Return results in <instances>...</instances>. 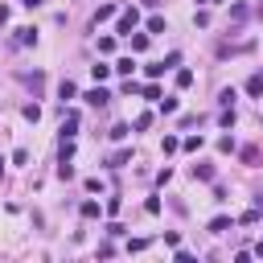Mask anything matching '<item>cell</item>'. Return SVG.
<instances>
[{
	"label": "cell",
	"instance_id": "6da1fadb",
	"mask_svg": "<svg viewBox=\"0 0 263 263\" xmlns=\"http://www.w3.org/2000/svg\"><path fill=\"white\" fill-rule=\"evenodd\" d=\"M140 25V8H123L119 13V29L116 33H123V37H132V29Z\"/></svg>",
	"mask_w": 263,
	"mask_h": 263
},
{
	"label": "cell",
	"instance_id": "7a4b0ae2",
	"mask_svg": "<svg viewBox=\"0 0 263 263\" xmlns=\"http://www.w3.org/2000/svg\"><path fill=\"white\" fill-rule=\"evenodd\" d=\"M231 226H234L231 214H218V218H210V234H222V231H231Z\"/></svg>",
	"mask_w": 263,
	"mask_h": 263
},
{
	"label": "cell",
	"instance_id": "3957f363",
	"mask_svg": "<svg viewBox=\"0 0 263 263\" xmlns=\"http://www.w3.org/2000/svg\"><path fill=\"white\" fill-rule=\"evenodd\" d=\"M87 103H90V107H103V103H107L111 95H107V90H103V87H95V90H87V95H83Z\"/></svg>",
	"mask_w": 263,
	"mask_h": 263
},
{
	"label": "cell",
	"instance_id": "277c9868",
	"mask_svg": "<svg viewBox=\"0 0 263 263\" xmlns=\"http://www.w3.org/2000/svg\"><path fill=\"white\" fill-rule=\"evenodd\" d=\"M33 41H37V29H33V25H21V29H17V45H33Z\"/></svg>",
	"mask_w": 263,
	"mask_h": 263
},
{
	"label": "cell",
	"instance_id": "5b68a950",
	"mask_svg": "<svg viewBox=\"0 0 263 263\" xmlns=\"http://www.w3.org/2000/svg\"><path fill=\"white\" fill-rule=\"evenodd\" d=\"M111 70H116V66H103V62H95V66H90V74H95V83H107V78H111Z\"/></svg>",
	"mask_w": 263,
	"mask_h": 263
},
{
	"label": "cell",
	"instance_id": "8992f818",
	"mask_svg": "<svg viewBox=\"0 0 263 263\" xmlns=\"http://www.w3.org/2000/svg\"><path fill=\"white\" fill-rule=\"evenodd\" d=\"M128 161H132V148H119V152L111 156L107 165H111V169H123V165H128Z\"/></svg>",
	"mask_w": 263,
	"mask_h": 263
},
{
	"label": "cell",
	"instance_id": "52a82bcc",
	"mask_svg": "<svg viewBox=\"0 0 263 263\" xmlns=\"http://www.w3.org/2000/svg\"><path fill=\"white\" fill-rule=\"evenodd\" d=\"M181 148H185V152H202V148H205V136H189V140H181Z\"/></svg>",
	"mask_w": 263,
	"mask_h": 263
},
{
	"label": "cell",
	"instance_id": "ba28073f",
	"mask_svg": "<svg viewBox=\"0 0 263 263\" xmlns=\"http://www.w3.org/2000/svg\"><path fill=\"white\" fill-rule=\"evenodd\" d=\"M99 214H103V205H99L95 198H87V202H83V218H99Z\"/></svg>",
	"mask_w": 263,
	"mask_h": 263
},
{
	"label": "cell",
	"instance_id": "9c48e42d",
	"mask_svg": "<svg viewBox=\"0 0 263 263\" xmlns=\"http://www.w3.org/2000/svg\"><path fill=\"white\" fill-rule=\"evenodd\" d=\"M78 95V90H74V83H70V78H62V83H58V99L66 103V99H74Z\"/></svg>",
	"mask_w": 263,
	"mask_h": 263
},
{
	"label": "cell",
	"instance_id": "30bf717a",
	"mask_svg": "<svg viewBox=\"0 0 263 263\" xmlns=\"http://www.w3.org/2000/svg\"><path fill=\"white\" fill-rule=\"evenodd\" d=\"M21 116H25L29 123H37V119H41V107H37V103H25V107H21Z\"/></svg>",
	"mask_w": 263,
	"mask_h": 263
},
{
	"label": "cell",
	"instance_id": "8fae6325",
	"mask_svg": "<svg viewBox=\"0 0 263 263\" xmlns=\"http://www.w3.org/2000/svg\"><path fill=\"white\" fill-rule=\"evenodd\" d=\"M247 95H263V74H251L247 78Z\"/></svg>",
	"mask_w": 263,
	"mask_h": 263
},
{
	"label": "cell",
	"instance_id": "7c38bea8",
	"mask_svg": "<svg viewBox=\"0 0 263 263\" xmlns=\"http://www.w3.org/2000/svg\"><path fill=\"white\" fill-rule=\"evenodd\" d=\"M193 177L198 181H214V165H193Z\"/></svg>",
	"mask_w": 263,
	"mask_h": 263
},
{
	"label": "cell",
	"instance_id": "4fadbf2b",
	"mask_svg": "<svg viewBox=\"0 0 263 263\" xmlns=\"http://www.w3.org/2000/svg\"><path fill=\"white\" fill-rule=\"evenodd\" d=\"M132 70H136V62H132V58H119V62H116V74H123V78H132Z\"/></svg>",
	"mask_w": 263,
	"mask_h": 263
},
{
	"label": "cell",
	"instance_id": "5bb4252c",
	"mask_svg": "<svg viewBox=\"0 0 263 263\" xmlns=\"http://www.w3.org/2000/svg\"><path fill=\"white\" fill-rule=\"evenodd\" d=\"M140 95H144V99H152V103H161V87L148 83V87H140Z\"/></svg>",
	"mask_w": 263,
	"mask_h": 263
},
{
	"label": "cell",
	"instance_id": "9a60e30c",
	"mask_svg": "<svg viewBox=\"0 0 263 263\" xmlns=\"http://www.w3.org/2000/svg\"><path fill=\"white\" fill-rule=\"evenodd\" d=\"M111 17H116V4H99V13H95V25H99V21H111Z\"/></svg>",
	"mask_w": 263,
	"mask_h": 263
},
{
	"label": "cell",
	"instance_id": "2e32d148",
	"mask_svg": "<svg viewBox=\"0 0 263 263\" xmlns=\"http://www.w3.org/2000/svg\"><path fill=\"white\" fill-rule=\"evenodd\" d=\"M161 111H165V116H173V111H177V95H161Z\"/></svg>",
	"mask_w": 263,
	"mask_h": 263
},
{
	"label": "cell",
	"instance_id": "e0dca14e",
	"mask_svg": "<svg viewBox=\"0 0 263 263\" xmlns=\"http://www.w3.org/2000/svg\"><path fill=\"white\" fill-rule=\"evenodd\" d=\"M152 33H165V17H148V37Z\"/></svg>",
	"mask_w": 263,
	"mask_h": 263
},
{
	"label": "cell",
	"instance_id": "ac0fdd59",
	"mask_svg": "<svg viewBox=\"0 0 263 263\" xmlns=\"http://www.w3.org/2000/svg\"><path fill=\"white\" fill-rule=\"evenodd\" d=\"M152 128V111H144V116H136V132H148Z\"/></svg>",
	"mask_w": 263,
	"mask_h": 263
},
{
	"label": "cell",
	"instance_id": "d6986e66",
	"mask_svg": "<svg viewBox=\"0 0 263 263\" xmlns=\"http://www.w3.org/2000/svg\"><path fill=\"white\" fill-rule=\"evenodd\" d=\"M128 132H132V128H128V123H116V128H111L107 136H111V140H128Z\"/></svg>",
	"mask_w": 263,
	"mask_h": 263
},
{
	"label": "cell",
	"instance_id": "ffe728a7",
	"mask_svg": "<svg viewBox=\"0 0 263 263\" xmlns=\"http://www.w3.org/2000/svg\"><path fill=\"white\" fill-rule=\"evenodd\" d=\"M132 50H136V54L148 50V33H132Z\"/></svg>",
	"mask_w": 263,
	"mask_h": 263
},
{
	"label": "cell",
	"instance_id": "44dd1931",
	"mask_svg": "<svg viewBox=\"0 0 263 263\" xmlns=\"http://www.w3.org/2000/svg\"><path fill=\"white\" fill-rule=\"evenodd\" d=\"M165 70H169V66H165V62H152V66H144V74H148V78H161Z\"/></svg>",
	"mask_w": 263,
	"mask_h": 263
},
{
	"label": "cell",
	"instance_id": "7402d4cb",
	"mask_svg": "<svg viewBox=\"0 0 263 263\" xmlns=\"http://www.w3.org/2000/svg\"><path fill=\"white\" fill-rule=\"evenodd\" d=\"M247 13H251L247 4H231V21H247Z\"/></svg>",
	"mask_w": 263,
	"mask_h": 263
},
{
	"label": "cell",
	"instance_id": "603a6c76",
	"mask_svg": "<svg viewBox=\"0 0 263 263\" xmlns=\"http://www.w3.org/2000/svg\"><path fill=\"white\" fill-rule=\"evenodd\" d=\"M218 123H222V128H231V123H234V107H222V116H218Z\"/></svg>",
	"mask_w": 263,
	"mask_h": 263
},
{
	"label": "cell",
	"instance_id": "cb8c5ba5",
	"mask_svg": "<svg viewBox=\"0 0 263 263\" xmlns=\"http://www.w3.org/2000/svg\"><path fill=\"white\" fill-rule=\"evenodd\" d=\"M177 87H193V70H177Z\"/></svg>",
	"mask_w": 263,
	"mask_h": 263
},
{
	"label": "cell",
	"instance_id": "d4e9b609",
	"mask_svg": "<svg viewBox=\"0 0 263 263\" xmlns=\"http://www.w3.org/2000/svg\"><path fill=\"white\" fill-rule=\"evenodd\" d=\"M243 161H247V165H255V161H259V148H255V144L243 148Z\"/></svg>",
	"mask_w": 263,
	"mask_h": 263
},
{
	"label": "cell",
	"instance_id": "484cf974",
	"mask_svg": "<svg viewBox=\"0 0 263 263\" xmlns=\"http://www.w3.org/2000/svg\"><path fill=\"white\" fill-rule=\"evenodd\" d=\"M193 25L205 29V25H210V13H205V8H198V13H193Z\"/></svg>",
	"mask_w": 263,
	"mask_h": 263
},
{
	"label": "cell",
	"instance_id": "4316f807",
	"mask_svg": "<svg viewBox=\"0 0 263 263\" xmlns=\"http://www.w3.org/2000/svg\"><path fill=\"white\" fill-rule=\"evenodd\" d=\"M116 50V37H99V54H111Z\"/></svg>",
	"mask_w": 263,
	"mask_h": 263
},
{
	"label": "cell",
	"instance_id": "83f0119b",
	"mask_svg": "<svg viewBox=\"0 0 263 263\" xmlns=\"http://www.w3.org/2000/svg\"><path fill=\"white\" fill-rule=\"evenodd\" d=\"M218 103H222V107H234V90H231V87H226V90H222V95H218Z\"/></svg>",
	"mask_w": 263,
	"mask_h": 263
},
{
	"label": "cell",
	"instance_id": "f1b7e54d",
	"mask_svg": "<svg viewBox=\"0 0 263 263\" xmlns=\"http://www.w3.org/2000/svg\"><path fill=\"white\" fill-rule=\"evenodd\" d=\"M218 152H234V136H222V140H218Z\"/></svg>",
	"mask_w": 263,
	"mask_h": 263
},
{
	"label": "cell",
	"instance_id": "f546056e",
	"mask_svg": "<svg viewBox=\"0 0 263 263\" xmlns=\"http://www.w3.org/2000/svg\"><path fill=\"white\" fill-rule=\"evenodd\" d=\"M161 148H165V152H177L181 140H177V136H165V144H161Z\"/></svg>",
	"mask_w": 263,
	"mask_h": 263
},
{
	"label": "cell",
	"instance_id": "4dcf8cb0",
	"mask_svg": "<svg viewBox=\"0 0 263 263\" xmlns=\"http://www.w3.org/2000/svg\"><path fill=\"white\" fill-rule=\"evenodd\" d=\"M4 21H8V8H4V4H0V25H4Z\"/></svg>",
	"mask_w": 263,
	"mask_h": 263
},
{
	"label": "cell",
	"instance_id": "1f68e13d",
	"mask_svg": "<svg viewBox=\"0 0 263 263\" xmlns=\"http://www.w3.org/2000/svg\"><path fill=\"white\" fill-rule=\"evenodd\" d=\"M21 4H25V8H37V4H41V0H21Z\"/></svg>",
	"mask_w": 263,
	"mask_h": 263
},
{
	"label": "cell",
	"instance_id": "d6a6232c",
	"mask_svg": "<svg viewBox=\"0 0 263 263\" xmlns=\"http://www.w3.org/2000/svg\"><path fill=\"white\" fill-rule=\"evenodd\" d=\"M156 4H161V0H144V8H156Z\"/></svg>",
	"mask_w": 263,
	"mask_h": 263
},
{
	"label": "cell",
	"instance_id": "836d02e7",
	"mask_svg": "<svg viewBox=\"0 0 263 263\" xmlns=\"http://www.w3.org/2000/svg\"><path fill=\"white\" fill-rule=\"evenodd\" d=\"M255 255H259V259H263V243H255Z\"/></svg>",
	"mask_w": 263,
	"mask_h": 263
}]
</instances>
